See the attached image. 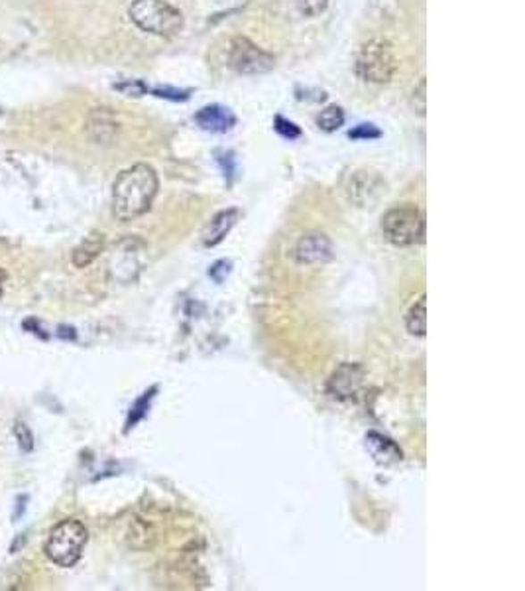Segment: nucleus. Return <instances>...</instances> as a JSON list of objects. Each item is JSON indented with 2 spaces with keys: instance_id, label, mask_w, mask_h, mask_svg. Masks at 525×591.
Wrapping results in <instances>:
<instances>
[{
  "instance_id": "nucleus-20",
  "label": "nucleus",
  "mask_w": 525,
  "mask_h": 591,
  "mask_svg": "<svg viewBox=\"0 0 525 591\" xmlns=\"http://www.w3.org/2000/svg\"><path fill=\"white\" fill-rule=\"evenodd\" d=\"M382 132L378 131L374 124H358L354 131L348 132V139L353 140H372V139H380Z\"/></svg>"
},
{
  "instance_id": "nucleus-8",
  "label": "nucleus",
  "mask_w": 525,
  "mask_h": 591,
  "mask_svg": "<svg viewBox=\"0 0 525 591\" xmlns=\"http://www.w3.org/2000/svg\"><path fill=\"white\" fill-rule=\"evenodd\" d=\"M335 249L333 241H330L325 232H307V235L297 241L294 249V258L297 265L313 266V265H327L333 260Z\"/></svg>"
},
{
  "instance_id": "nucleus-1",
  "label": "nucleus",
  "mask_w": 525,
  "mask_h": 591,
  "mask_svg": "<svg viewBox=\"0 0 525 591\" xmlns=\"http://www.w3.org/2000/svg\"><path fill=\"white\" fill-rule=\"evenodd\" d=\"M158 188V173L148 164L121 172L112 183V215L122 223L142 217L150 211Z\"/></svg>"
},
{
  "instance_id": "nucleus-15",
  "label": "nucleus",
  "mask_w": 525,
  "mask_h": 591,
  "mask_svg": "<svg viewBox=\"0 0 525 591\" xmlns=\"http://www.w3.org/2000/svg\"><path fill=\"white\" fill-rule=\"evenodd\" d=\"M405 327L410 335L425 337L427 335V298L421 296L417 302L410 308L405 316Z\"/></svg>"
},
{
  "instance_id": "nucleus-9",
  "label": "nucleus",
  "mask_w": 525,
  "mask_h": 591,
  "mask_svg": "<svg viewBox=\"0 0 525 591\" xmlns=\"http://www.w3.org/2000/svg\"><path fill=\"white\" fill-rule=\"evenodd\" d=\"M384 191L386 183L380 180V176L368 170L354 172L346 183V196L358 207H372Z\"/></svg>"
},
{
  "instance_id": "nucleus-11",
  "label": "nucleus",
  "mask_w": 525,
  "mask_h": 591,
  "mask_svg": "<svg viewBox=\"0 0 525 591\" xmlns=\"http://www.w3.org/2000/svg\"><path fill=\"white\" fill-rule=\"evenodd\" d=\"M196 122L203 131L222 134L235 127L237 116L232 114V111L227 109V106L209 105V106H203V109L196 114Z\"/></svg>"
},
{
  "instance_id": "nucleus-21",
  "label": "nucleus",
  "mask_w": 525,
  "mask_h": 591,
  "mask_svg": "<svg viewBox=\"0 0 525 591\" xmlns=\"http://www.w3.org/2000/svg\"><path fill=\"white\" fill-rule=\"evenodd\" d=\"M114 89L124 93V95H129V97H142L146 91H148V87H146L138 80H126L122 83H116Z\"/></svg>"
},
{
  "instance_id": "nucleus-16",
  "label": "nucleus",
  "mask_w": 525,
  "mask_h": 591,
  "mask_svg": "<svg viewBox=\"0 0 525 591\" xmlns=\"http://www.w3.org/2000/svg\"><path fill=\"white\" fill-rule=\"evenodd\" d=\"M345 124V111L338 105H329L317 116V127L325 132H335Z\"/></svg>"
},
{
  "instance_id": "nucleus-25",
  "label": "nucleus",
  "mask_w": 525,
  "mask_h": 591,
  "mask_svg": "<svg viewBox=\"0 0 525 591\" xmlns=\"http://www.w3.org/2000/svg\"><path fill=\"white\" fill-rule=\"evenodd\" d=\"M4 280H6V274H4V270L0 268V296H3V290H4Z\"/></svg>"
},
{
  "instance_id": "nucleus-14",
  "label": "nucleus",
  "mask_w": 525,
  "mask_h": 591,
  "mask_svg": "<svg viewBox=\"0 0 525 591\" xmlns=\"http://www.w3.org/2000/svg\"><path fill=\"white\" fill-rule=\"evenodd\" d=\"M104 235L99 231H93L91 235H87L79 245L75 247L71 260L77 268H87L91 263H95V258L99 257L104 250Z\"/></svg>"
},
{
  "instance_id": "nucleus-3",
  "label": "nucleus",
  "mask_w": 525,
  "mask_h": 591,
  "mask_svg": "<svg viewBox=\"0 0 525 591\" xmlns=\"http://www.w3.org/2000/svg\"><path fill=\"white\" fill-rule=\"evenodd\" d=\"M89 532L77 519H67L57 522L46 542V554L54 564L62 568H71L81 560Z\"/></svg>"
},
{
  "instance_id": "nucleus-17",
  "label": "nucleus",
  "mask_w": 525,
  "mask_h": 591,
  "mask_svg": "<svg viewBox=\"0 0 525 591\" xmlns=\"http://www.w3.org/2000/svg\"><path fill=\"white\" fill-rule=\"evenodd\" d=\"M14 435H16V442L22 448V452H32L34 450V434L22 420H18L14 424Z\"/></svg>"
},
{
  "instance_id": "nucleus-13",
  "label": "nucleus",
  "mask_w": 525,
  "mask_h": 591,
  "mask_svg": "<svg viewBox=\"0 0 525 591\" xmlns=\"http://www.w3.org/2000/svg\"><path fill=\"white\" fill-rule=\"evenodd\" d=\"M366 450L371 452L374 461L380 463V465L400 463L402 458H404V453H402L400 448H397V443L390 438H386V435L378 434V432H368L366 434Z\"/></svg>"
},
{
  "instance_id": "nucleus-22",
  "label": "nucleus",
  "mask_w": 525,
  "mask_h": 591,
  "mask_svg": "<svg viewBox=\"0 0 525 591\" xmlns=\"http://www.w3.org/2000/svg\"><path fill=\"white\" fill-rule=\"evenodd\" d=\"M154 391H155V389H152L150 393H146V394L142 396V399L132 406V412H130V418H129V428H132V426H134L136 422H138V420L142 418V416L146 414V409H148V404H150L152 396H154Z\"/></svg>"
},
{
  "instance_id": "nucleus-24",
  "label": "nucleus",
  "mask_w": 525,
  "mask_h": 591,
  "mask_svg": "<svg viewBox=\"0 0 525 591\" xmlns=\"http://www.w3.org/2000/svg\"><path fill=\"white\" fill-rule=\"evenodd\" d=\"M417 97H420V113L425 114V80H421L420 89H417Z\"/></svg>"
},
{
  "instance_id": "nucleus-10",
  "label": "nucleus",
  "mask_w": 525,
  "mask_h": 591,
  "mask_svg": "<svg viewBox=\"0 0 525 591\" xmlns=\"http://www.w3.org/2000/svg\"><path fill=\"white\" fill-rule=\"evenodd\" d=\"M119 121H116V116L111 109H93L87 116V122H85V131H87V137H89L95 144H111L116 134H119Z\"/></svg>"
},
{
  "instance_id": "nucleus-18",
  "label": "nucleus",
  "mask_w": 525,
  "mask_h": 591,
  "mask_svg": "<svg viewBox=\"0 0 525 591\" xmlns=\"http://www.w3.org/2000/svg\"><path fill=\"white\" fill-rule=\"evenodd\" d=\"M327 4H329V0H296L297 11L304 16H309V18L319 16L321 13L325 11Z\"/></svg>"
},
{
  "instance_id": "nucleus-2",
  "label": "nucleus",
  "mask_w": 525,
  "mask_h": 591,
  "mask_svg": "<svg viewBox=\"0 0 525 591\" xmlns=\"http://www.w3.org/2000/svg\"><path fill=\"white\" fill-rule=\"evenodd\" d=\"M129 14L140 30L154 36L173 38L183 30V14L165 0H134Z\"/></svg>"
},
{
  "instance_id": "nucleus-7",
  "label": "nucleus",
  "mask_w": 525,
  "mask_h": 591,
  "mask_svg": "<svg viewBox=\"0 0 525 591\" xmlns=\"http://www.w3.org/2000/svg\"><path fill=\"white\" fill-rule=\"evenodd\" d=\"M366 373L358 363H340L327 381V393L335 401H356L364 389Z\"/></svg>"
},
{
  "instance_id": "nucleus-19",
  "label": "nucleus",
  "mask_w": 525,
  "mask_h": 591,
  "mask_svg": "<svg viewBox=\"0 0 525 591\" xmlns=\"http://www.w3.org/2000/svg\"><path fill=\"white\" fill-rule=\"evenodd\" d=\"M274 129L278 131V134H281V137L289 139V140H294V139H299L301 137V131H299L297 124L288 121V119H284V116H276Z\"/></svg>"
},
{
  "instance_id": "nucleus-4",
  "label": "nucleus",
  "mask_w": 525,
  "mask_h": 591,
  "mask_svg": "<svg viewBox=\"0 0 525 591\" xmlns=\"http://www.w3.org/2000/svg\"><path fill=\"white\" fill-rule=\"evenodd\" d=\"M397 60L390 42L374 38L362 44L356 55V75L368 83L386 85L394 80Z\"/></svg>"
},
{
  "instance_id": "nucleus-23",
  "label": "nucleus",
  "mask_w": 525,
  "mask_h": 591,
  "mask_svg": "<svg viewBox=\"0 0 525 591\" xmlns=\"http://www.w3.org/2000/svg\"><path fill=\"white\" fill-rule=\"evenodd\" d=\"M154 93L158 97H163V99H171V101H186L189 97L188 91L170 89V87H158V89H154Z\"/></svg>"
},
{
  "instance_id": "nucleus-12",
  "label": "nucleus",
  "mask_w": 525,
  "mask_h": 591,
  "mask_svg": "<svg viewBox=\"0 0 525 591\" xmlns=\"http://www.w3.org/2000/svg\"><path fill=\"white\" fill-rule=\"evenodd\" d=\"M240 217V211L238 209H225L217 213L215 217H212L207 227L203 229V245L205 247H217L219 243L225 241V237L230 232V229L237 225V221Z\"/></svg>"
},
{
  "instance_id": "nucleus-5",
  "label": "nucleus",
  "mask_w": 525,
  "mask_h": 591,
  "mask_svg": "<svg viewBox=\"0 0 525 591\" xmlns=\"http://www.w3.org/2000/svg\"><path fill=\"white\" fill-rule=\"evenodd\" d=\"M382 235L396 247H413L425 241V215L413 206L394 207L382 217Z\"/></svg>"
},
{
  "instance_id": "nucleus-6",
  "label": "nucleus",
  "mask_w": 525,
  "mask_h": 591,
  "mask_svg": "<svg viewBox=\"0 0 525 591\" xmlns=\"http://www.w3.org/2000/svg\"><path fill=\"white\" fill-rule=\"evenodd\" d=\"M229 63L232 70L242 75H258L274 70V55L262 50L254 42L245 36H238L232 40L229 50Z\"/></svg>"
}]
</instances>
